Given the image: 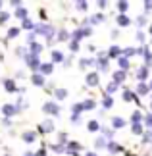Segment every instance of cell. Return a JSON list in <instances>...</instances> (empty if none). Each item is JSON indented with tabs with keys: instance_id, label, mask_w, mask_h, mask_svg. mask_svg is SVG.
Masks as SVG:
<instances>
[{
	"instance_id": "cell-1",
	"label": "cell",
	"mask_w": 152,
	"mask_h": 156,
	"mask_svg": "<svg viewBox=\"0 0 152 156\" xmlns=\"http://www.w3.org/2000/svg\"><path fill=\"white\" fill-rule=\"evenodd\" d=\"M35 35H42V37L46 39V43L48 44H52L54 43V35H56V29H54L52 25H48V23H37L35 25Z\"/></svg>"
},
{
	"instance_id": "cell-2",
	"label": "cell",
	"mask_w": 152,
	"mask_h": 156,
	"mask_svg": "<svg viewBox=\"0 0 152 156\" xmlns=\"http://www.w3.org/2000/svg\"><path fill=\"white\" fill-rule=\"evenodd\" d=\"M94 60H96L94 68L98 69L96 73H100V71H102V73H108V71H110V60L106 58V52H104V50H102V52H98V56H96Z\"/></svg>"
},
{
	"instance_id": "cell-3",
	"label": "cell",
	"mask_w": 152,
	"mask_h": 156,
	"mask_svg": "<svg viewBox=\"0 0 152 156\" xmlns=\"http://www.w3.org/2000/svg\"><path fill=\"white\" fill-rule=\"evenodd\" d=\"M42 112L48 114V116H52V118H60L62 108L58 106V102H54V100H46V102L42 104Z\"/></svg>"
},
{
	"instance_id": "cell-4",
	"label": "cell",
	"mask_w": 152,
	"mask_h": 156,
	"mask_svg": "<svg viewBox=\"0 0 152 156\" xmlns=\"http://www.w3.org/2000/svg\"><path fill=\"white\" fill-rule=\"evenodd\" d=\"M90 33H93L90 27H79V29H75L73 33H69V41H73V43H81L85 37H90Z\"/></svg>"
},
{
	"instance_id": "cell-5",
	"label": "cell",
	"mask_w": 152,
	"mask_h": 156,
	"mask_svg": "<svg viewBox=\"0 0 152 156\" xmlns=\"http://www.w3.org/2000/svg\"><path fill=\"white\" fill-rule=\"evenodd\" d=\"M23 60H25V66H27V68L31 69L33 73H37V71H39V66H41V60L37 56H33V54H29V52H27V56L23 58Z\"/></svg>"
},
{
	"instance_id": "cell-6",
	"label": "cell",
	"mask_w": 152,
	"mask_h": 156,
	"mask_svg": "<svg viewBox=\"0 0 152 156\" xmlns=\"http://www.w3.org/2000/svg\"><path fill=\"white\" fill-rule=\"evenodd\" d=\"M141 52H143L141 46H127V48H121V56L129 60L133 56H141Z\"/></svg>"
},
{
	"instance_id": "cell-7",
	"label": "cell",
	"mask_w": 152,
	"mask_h": 156,
	"mask_svg": "<svg viewBox=\"0 0 152 156\" xmlns=\"http://www.w3.org/2000/svg\"><path fill=\"white\" fill-rule=\"evenodd\" d=\"M0 112H2V116H4L6 119H10V118H14L16 114H19V112L16 110V106L12 104V102H6L2 108H0Z\"/></svg>"
},
{
	"instance_id": "cell-8",
	"label": "cell",
	"mask_w": 152,
	"mask_h": 156,
	"mask_svg": "<svg viewBox=\"0 0 152 156\" xmlns=\"http://www.w3.org/2000/svg\"><path fill=\"white\" fill-rule=\"evenodd\" d=\"M37 129H39V133L48 135V133H52V131H54V122H52V119H42Z\"/></svg>"
},
{
	"instance_id": "cell-9",
	"label": "cell",
	"mask_w": 152,
	"mask_h": 156,
	"mask_svg": "<svg viewBox=\"0 0 152 156\" xmlns=\"http://www.w3.org/2000/svg\"><path fill=\"white\" fill-rule=\"evenodd\" d=\"M148 71H150V68H147V66H141L139 69H135L137 81H139V83H147V79H148Z\"/></svg>"
},
{
	"instance_id": "cell-10",
	"label": "cell",
	"mask_w": 152,
	"mask_h": 156,
	"mask_svg": "<svg viewBox=\"0 0 152 156\" xmlns=\"http://www.w3.org/2000/svg\"><path fill=\"white\" fill-rule=\"evenodd\" d=\"M64 60H65V56H64L62 50L54 48V50L50 52V64H64Z\"/></svg>"
},
{
	"instance_id": "cell-11",
	"label": "cell",
	"mask_w": 152,
	"mask_h": 156,
	"mask_svg": "<svg viewBox=\"0 0 152 156\" xmlns=\"http://www.w3.org/2000/svg\"><path fill=\"white\" fill-rule=\"evenodd\" d=\"M85 81H87V85L89 87H96L100 83V75L96 73V71H89L87 77H85Z\"/></svg>"
},
{
	"instance_id": "cell-12",
	"label": "cell",
	"mask_w": 152,
	"mask_h": 156,
	"mask_svg": "<svg viewBox=\"0 0 152 156\" xmlns=\"http://www.w3.org/2000/svg\"><path fill=\"white\" fill-rule=\"evenodd\" d=\"M119 56H121V48H119L118 44H112L110 48L106 50V58L108 60H118Z\"/></svg>"
},
{
	"instance_id": "cell-13",
	"label": "cell",
	"mask_w": 152,
	"mask_h": 156,
	"mask_svg": "<svg viewBox=\"0 0 152 156\" xmlns=\"http://www.w3.org/2000/svg\"><path fill=\"white\" fill-rule=\"evenodd\" d=\"M54 71V64H50V62H42L41 66H39V71L37 73H41L42 77H46V75H50Z\"/></svg>"
},
{
	"instance_id": "cell-14",
	"label": "cell",
	"mask_w": 152,
	"mask_h": 156,
	"mask_svg": "<svg viewBox=\"0 0 152 156\" xmlns=\"http://www.w3.org/2000/svg\"><path fill=\"white\" fill-rule=\"evenodd\" d=\"M131 21L133 20L129 16H125V14H118V17H115V25H118V27H129Z\"/></svg>"
},
{
	"instance_id": "cell-15",
	"label": "cell",
	"mask_w": 152,
	"mask_h": 156,
	"mask_svg": "<svg viewBox=\"0 0 152 156\" xmlns=\"http://www.w3.org/2000/svg\"><path fill=\"white\" fill-rule=\"evenodd\" d=\"M141 48H143L141 56L144 58V64H143V66H147V68H150V66H152V52H150V48H148L147 44H144V46H141Z\"/></svg>"
},
{
	"instance_id": "cell-16",
	"label": "cell",
	"mask_w": 152,
	"mask_h": 156,
	"mask_svg": "<svg viewBox=\"0 0 152 156\" xmlns=\"http://www.w3.org/2000/svg\"><path fill=\"white\" fill-rule=\"evenodd\" d=\"M133 93H135L137 97H147V94H150L147 83H137V85H135V91H133Z\"/></svg>"
},
{
	"instance_id": "cell-17",
	"label": "cell",
	"mask_w": 152,
	"mask_h": 156,
	"mask_svg": "<svg viewBox=\"0 0 152 156\" xmlns=\"http://www.w3.org/2000/svg\"><path fill=\"white\" fill-rule=\"evenodd\" d=\"M115 62H118V69H119V71H125V73H127V71H129V68H131V62H129V60H127V58L119 56L118 60H115Z\"/></svg>"
},
{
	"instance_id": "cell-18",
	"label": "cell",
	"mask_w": 152,
	"mask_h": 156,
	"mask_svg": "<svg viewBox=\"0 0 152 156\" xmlns=\"http://www.w3.org/2000/svg\"><path fill=\"white\" fill-rule=\"evenodd\" d=\"M125 125H127V122H125L123 118H119V116H114V118H112V129H114V131L123 129Z\"/></svg>"
},
{
	"instance_id": "cell-19",
	"label": "cell",
	"mask_w": 152,
	"mask_h": 156,
	"mask_svg": "<svg viewBox=\"0 0 152 156\" xmlns=\"http://www.w3.org/2000/svg\"><path fill=\"white\" fill-rule=\"evenodd\" d=\"M31 83L35 87H44L46 85V77H42L41 73H31Z\"/></svg>"
},
{
	"instance_id": "cell-20",
	"label": "cell",
	"mask_w": 152,
	"mask_h": 156,
	"mask_svg": "<svg viewBox=\"0 0 152 156\" xmlns=\"http://www.w3.org/2000/svg\"><path fill=\"white\" fill-rule=\"evenodd\" d=\"M112 77H114V83H115V85H121V83H125V79H127V73H125V71H119V69H115L114 73H112Z\"/></svg>"
},
{
	"instance_id": "cell-21",
	"label": "cell",
	"mask_w": 152,
	"mask_h": 156,
	"mask_svg": "<svg viewBox=\"0 0 152 156\" xmlns=\"http://www.w3.org/2000/svg\"><path fill=\"white\" fill-rule=\"evenodd\" d=\"M121 98L125 100V102H133V100H135V102L139 104V97L133 91H129V89H123V94H121Z\"/></svg>"
},
{
	"instance_id": "cell-22",
	"label": "cell",
	"mask_w": 152,
	"mask_h": 156,
	"mask_svg": "<svg viewBox=\"0 0 152 156\" xmlns=\"http://www.w3.org/2000/svg\"><path fill=\"white\" fill-rule=\"evenodd\" d=\"M106 151L110 152V154H118V152H121L123 148H121V145L119 143H115V141H108V145H106Z\"/></svg>"
},
{
	"instance_id": "cell-23",
	"label": "cell",
	"mask_w": 152,
	"mask_h": 156,
	"mask_svg": "<svg viewBox=\"0 0 152 156\" xmlns=\"http://www.w3.org/2000/svg\"><path fill=\"white\" fill-rule=\"evenodd\" d=\"M94 64H96V60H94V58H81V60H79V68H81V69L94 68Z\"/></svg>"
},
{
	"instance_id": "cell-24",
	"label": "cell",
	"mask_w": 152,
	"mask_h": 156,
	"mask_svg": "<svg viewBox=\"0 0 152 156\" xmlns=\"http://www.w3.org/2000/svg\"><path fill=\"white\" fill-rule=\"evenodd\" d=\"M42 50H44V46H42L41 43H33V44H29V48H27L29 54H33V56H37V58H39V54Z\"/></svg>"
},
{
	"instance_id": "cell-25",
	"label": "cell",
	"mask_w": 152,
	"mask_h": 156,
	"mask_svg": "<svg viewBox=\"0 0 152 156\" xmlns=\"http://www.w3.org/2000/svg\"><path fill=\"white\" fill-rule=\"evenodd\" d=\"M14 16L17 17V20H25V17H29V12H27V6H19V8H16L14 12Z\"/></svg>"
},
{
	"instance_id": "cell-26",
	"label": "cell",
	"mask_w": 152,
	"mask_h": 156,
	"mask_svg": "<svg viewBox=\"0 0 152 156\" xmlns=\"http://www.w3.org/2000/svg\"><path fill=\"white\" fill-rule=\"evenodd\" d=\"M2 83H4V89H6L8 93H12V94L17 93V85H16V81H14V79H4Z\"/></svg>"
},
{
	"instance_id": "cell-27",
	"label": "cell",
	"mask_w": 152,
	"mask_h": 156,
	"mask_svg": "<svg viewBox=\"0 0 152 156\" xmlns=\"http://www.w3.org/2000/svg\"><path fill=\"white\" fill-rule=\"evenodd\" d=\"M100 137H104V139L106 141H114V133H115V131L112 129V127H102V125H100Z\"/></svg>"
},
{
	"instance_id": "cell-28",
	"label": "cell",
	"mask_w": 152,
	"mask_h": 156,
	"mask_svg": "<svg viewBox=\"0 0 152 156\" xmlns=\"http://www.w3.org/2000/svg\"><path fill=\"white\" fill-rule=\"evenodd\" d=\"M135 25L139 27V31H143V27H147V25H148V20H147V16H144V14L137 16V17H135Z\"/></svg>"
},
{
	"instance_id": "cell-29",
	"label": "cell",
	"mask_w": 152,
	"mask_h": 156,
	"mask_svg": "<svg viewBox=\"0 0 152 156\" xmlns=\"http://www.w3.org/2000/svg\"><path fill=\"white\" fill-rule=\"evenodd\" d=\"M35 25H37V23H35L33 20H29V17H25V20L21 21V27H19V29H25V31H29V33H31V31H35Z\"/></svg>"
},
{
	"instance_id": "cell-30",
	"label": "cell",
	"mask_w": 152,
	"mask_h": 156,
	"mask_svg": "<svg viewBox=\"0 0 152 156\" xmlns=\"http://www.w3.org/2000/svg\"><path fill=\"white\" fill-rule=\"evenodd\" d=\"M54 39H56L58 43H68V41H69V31H68V29H60L58 37H54Z\"/></svg>"
},
{
	"instance_id": "cell-31",
	"label": "cell",
	"mask_w": 152,
	"mask_h": 156,
	"mask_svg": "<svg viewBox=\"0 0 152 156\" xmlns=\"http://www.w3.org/2000/svg\"><path fill=\"white\" fill-rule=\"evenodd\" d=\"M102 110H110V108L114 106V98L110 97V94H104V97H102Z\"/></svg>"
},
{
	"instance_id": "cell-32",
	"label": "cell",
	"mask_w": 152,
	"mask_h": 156,
	"mask_svg": "<svg viewBox=\"0 0 152 156\" xmlns=\"http://www.w3.org/2000/svg\"><path fill=\"white\" fill-rule=\"evenodd\" d=\"M81 106H83V112L94 110V108H96V100H93V98H85L83 102H81Z\"/></svg>"
},
{
	"instance_id": "cell-33",
	"label": "cell",
	"mask_w": 152,
	"mask_h": 156,
	"mask_svg": "<svg viewBox=\"0 0 152 156\" xmlns=\"http://www.w3.org/2000/svg\"><path fill=\"white\" fill-rule=\"evenodd\" d=\"M129 2H127V0H118V2H115V8H118V12L119 14H125L127 10H129Z\"/></svg>"
},
{
	"instance_id": "cell-34",
	"label": "cell",
	"mask_w": 152,
	"mask_h": 156,
	"mask_svg": "<svg viewBox=\"0 0 152 156\" xmlns=\"http://www.w3.org/2000/svg\"><path fill=\"white\" fill-rule=\"evenodd\" d=\"M87 131H89V133H96V131H100V123L96 122V119H89V123H87Z\"/></svg>"
},
{
	"instance_id": "cell-35",
	"label": "cell",
	"mask_w": 152,
	"mask_h": 156,
	"mask_svg": "<svg viewBox=\"0 0 152 156\" xmlns=\"http://www.w3.org/2000/svg\"><path fill=\"white\" fill-rule=\"evenodd\" d=\"M106 145H108V141L104 139V137H96V139H94V148H96V151H104Z\"/></svg>"
},
{
	"instance_id": "cell-36",
	"label": "cell",
	"mask_w": 152,
	"mask_h": 156,
	"mask_svg": "<svg viewBox=\"0 0 152 156\" xmlns=\"http://www.w3.org/2000/svg\"><path fill=\"white\" fill-rule=\"evenodd\" d=\"M21 139L25 143H35L37 141V133H35V131H25V133L21 135Z\"/></svg>"
},
{
	"instance_id": "cell-37",
	"label": "cell",
	"mask_w": 152,
	"mask_h": 156,
	"mask_svg": "<svg viewBox=\"0 0 152 156\" xmlns=\"http://www.w3.org/2000/svg\"><path fill=\"white\" fill-rule=\"evenodd\" d=\"M141 122H143V112L141 110H135V112L131 114V125L133 123H141Z\"/></svg>"
},
{
	"instance_id": "cell-38",
	"label": "cell",
	"mask_w": 152,
	"mask_h": 156,
	"mask_svg": "<svg viewBox=\"0 0 152 156\" xmlns=\"http://www.w3.org/2000/svg\"><path fill=\"white\" fill-rule=\"evenodd\" d=\"M50 151H52V152H56V154H64V152H65V145L54 143V145H50Z\"/></svg>"
},
{
	"instance_id": "cell-39",
	"label": "cell",
	"mask_w": 152,
	"mask_h": 156,
	"mask_svg": "<svg viewBox=\"0 0 152 156\" xmlns=\"http://www.w3.org/2000/svg\"><path fill=\"white\" fill-rule=\"evenodd\" d=\"M54 94H56V98L58 100H64V98H68V89H62V87H60V89H56V91H54Z\"/></svg>"
},
{
	"instance_id": "cell-40",
	"label": "cell",
	"mask_w": 152,
	"mask_h": 156,
	"mask_svg": "<svg viewBox=\"0 0 152 156\" xmlns=\"http://www.w3.org/2000/svg\"><path fill=\"white\" fill-rule=\"evenodd\" d=\"M131 133H133V135H143V133H144L143 123H133V125H131Z\"/></svg>"
},
{
	"instance_id": "cell-41",
	"label": "cell",
	"mask_w": 152,
	"mask_h": 156,
	"mask_svg": "<svg viewBox=\"0 0 152 156\" xmlns=\"http://www.w3.org/2000/svg\"><path fill=\"white\" fill-rule=\"evenodd\" d=\"M143 127L152 129V112H150V114H147V116H143Z\"/></svg>"
},
{
	"instance_id": "cell-42",
	"label": "cell",
	"mask_w": 152,
	"mask_h": 156,
	"mask_svg": "<svg viewBox=\"0 0 152 156\" xmlns=\"http://www.w3.org/2000/svg\"><path fill=\"white\" fill-rule=\"evenodd\" d=\"M83 114V106L81 102H75L73 106H71V116H81Z\"/></svg>"
},
{
	"instance_id": "cell-43",
	"label": "cell",
	"mask_w": 152,
	"mask_h": 156,
	"mask_svg": "<svg viewBox=\"0 0 152 156\" xmlns=\"http://www.w3.org/2000/svg\"><path fill=\"white\" fill-rule=\"evenodd\" d=\"M118 89H119V85H115L114 81H110V83L106 85V94H110V97H112V94H114L115 91H118Z\"/></svg>"
},
{
	"instance_id": "cell-44",
	"label": "cell",
	"mask_w": 152,
	"mask_h": 156,
	"mask_svg": "<svg viewBox=\"0 0 152 156\" xmlns=\"http://www.w3.org/2000/svg\"><path fill=\"white\" fill-rule=\"evenodd\" d=\"M75 8L79 12H87L89 10V2H85V0H79V2H75Z\"/></svg>"
},
{
	"instance_id": "cell-45",
	"label": "cell",
	"mask_w": 152,
	"mask_h": 156,
	"mask_svg": "<svg viewBox=\"0 0 152 156\" xmlns=\"http://www.w3.org/2000/svg\"><path fill=\"white\" fill-rule=\"evenodd\" d=\"M19 31H21L19 27H10L8 29V39H16L17 35H19Z\"/></svg>"
},
{
	"instance_id": "cell-46",
	"label": "cell",
	"mask_w": 152,
	"mask_h": 156,
	"mask_svg": "<svg viewBox=\"0 0 152 156\" xmlns=\"http://www.w3.org/2000/svg\"><path fill=\"white\" fill-rule=\"evenodd\" d=\"M135 37H137L139 43H141V46H144V41H147V33H144V31H137Z\"/></svg>"
},
{
	"instance_id": "cell-47",
	"label": "cell",
	"mask_w": 152,
	"mask_h": 156,
	"mask_svg": "<svg viewBox=\"0 0 152 156\" xmlns=\"http://www.w3.org/2000/svg\"><path fill=\"white\" fill-rule=\"evenodd\" d=\"M16 56H17V58H25V56H27V48H23V46L16 48Z\"/></svg>"
},
{
	"instance_id": "cell-48",
	"label": "cell",
	"mask_w": 152,
	"mask_h": 156,
	"mask_svg": "<svg viewBox=\"0 0 152 156\" xmlns=\"http://www.w3.org/2000/svg\"><path fill=\"white\" fill-rule=\"evenodd\" d=\"M79 43H73V41H69V50H71V54H75V52H79Z\"/></svg>"
},
{
	"instance_id": "cell-49",
	"label": "cell",
	"mask_w": 152,
	"mask_h": 156,
	"mask_svg": "<svg viewBox=\"0 0 152 156\" xmlns=\"http://www.w3.org/2000/svg\"><path fill=\"white\" fill-rule=\"evenodd\" d=\"M33 43H37V35H35V31H31L27 35V44H33Z\"/></svg>"
},
{
	"instance_id": "cell-50",
	"label": "cell",
	"mask_w": 152,
	"mask_h": 156,
	"mask_svg": "<svg viewBox=\"0 0 152 156\" xmlns=\"http://www.w3.org/2000/svg\"><path fill=\"white\" fill-rule=\"evenodd\" d=\"M150 133H148V131L147 129H144V133H143V145H150Z\"/></svg>"
},
{
	"instance_id": "cell-51",
	"label": "cell",
	"mask_w": 152,
	"mask_h": 156,
	"mask_svg": "<svg viewBox=\"0 0 152 156\" xmlns=\"http://www.w3.org/2000/svg\"><path fill=\"white\" fill-rule=\"evenodd\" d=\"M8 20H10V14H8V12H0V25L6 23Z\"/></svg>"
},
{
	"instance_id": "cell-52",
	"label": "cell",
	"mask_w": 152,
	"mask_h": 156,
	"mask_svg": "<svg viewBox=\"0 0 152 156\" xmlns=\"http://www.w3.org/2000/svg\"><path fill=\"white\" fill-rule=\"evenodd\" d=\"M10 6H12V8H19V6H23V2H21V0H12Z\"/></svg>"
},
{
	"instance_id": "cell-53",
	"label": "cell",
	"mask_w": 152,
	"mask_h": 156,
	"mask_svg": "<svg viewBox=\"0 0 152 156\" xmlns=\"http://www.w3.org/2000/svg\"><path fill=\"white\" fill-rule=\"evenodd\" d=\"M143 6H144V12H152V2H150V0L143 2Z\"/></svg>"
},
{
	"instance_id": "cell-54",
	"label": "cell",
	"mask_w": 152,
	"mask_h": 156,
	"mask_svg": "<svg viewBox=\"0 0 152 156\" xmlns=\"http://www.w3.org/2000/svg\"><path fill=\"white\" fill-rule=\"evenodd\" d=\"M33 156H46V148L42 147V148H39L37 152H33Z\"/></svg>"
},
{
	"instance_id": "cell-55",
	"label": "cell",
	"mask_w": 152,
	"mask_h": 156,
	"mask_svg": "<svg viewBox=\"0 0 152 156\" xmlns=\"http://www.w3.org/2000/svg\"><path fill=\"white\" fill-rule=\"evenodd\" d=\"M96 6H98L100 10H104L106 6H108V2H106V0H98V2H96Z\"/></svg>"
},
{
	"instance_id": "cell-56",
	"label": "cell",
	"mask_w": 152,
	"mask_h": 156,
	"mask_svg": "<svg viewBox=\"0 0 152 156\" xmlns=\"http://www.w3.org/2000/svg\"><path fill=\"white\" fill-rule=\"evenodd\" d=\"M69 119H71V123H79L81 122V116H71Z\"/></svg>"
},
{
	"instance_id": "cell-57",
	"label": "cell",
	"mask_w": 152,
	"mask_h": 156,
	"mask_svg": "<svg viewBox=\"0 0 152 156\" xmlns=\"http://www.w3.org/2000/svg\"><path fill=\"white\" fill-rule=\"evenodd\" d=\"M85 156H98V154L93 152V151H87V152H85Z\"/></svg>"
},
{
	"instance_id": "cell-58",
	"label": "cell",
	"mask_w": 152,
	"mask_h": 156,
	"mask_svg": "<svg viewBox=\"0 0 152 156\" xmlns=\"http://www.w3.org/2000/svg\"><path fill=\"white\" fill-rule=\"evenodd\" d=\"M118 35H119L118 29H114V31H112V39H118Z\"/></svg>"
},
{
	"instance_id": "cell-59",
	"label": "cell",
	"mask_w": 152,
	"mask_h": 156,
	"mask_svg": "<svg viewBox=\"0 0 152 156\" xmlns=\"http://www.w3.org/2000/svg\"><path fill=\"white\" fill-rule=\"evenodd\" d=\"M147 85H148V93L152 94V79H150V83H147Z\"/></svg>"
},
{
	"instance_id": "cell-60",
	"label": "cell",
	"mask_w": 152,
	"mask_h": 156,
	"mask_svg": "<svg viewBox=\"0 0 152 156\" xmlns=\"http://www.w3.org/2000/svg\"><path fill=\"white\" fill-rule=\"evenodd\" d=\"M23 156H33V152H23Z\"/></svg>"
},
{
	"instance_id": "cell-61",
	"label": "cell",
	"mask_w": 152,
	"mask_h": 156,
	"mask_svg": "<svg viewBox=\"0 0 152 156\" xmlns=\"http://www.w3.org/2000/svg\"><path fill=\"white\" fill-rule=\"evenodd\" d=\"M148 33L152 35V23H150V25H148Z\"/></svg>"
},
{
	"instance_id": "cell-62",
	"label": "cell",
	"mask_w": 152,
	"mask_h": 156,
	"mask_svg": "<svg viewBox=\"0 0 152 156\" xmlns=\"http://www.w3.org/2000/svg\"><path fill=\"white\" fill-rule=\"evenodd\" d=\"M2 6H4V2H2V0H0V12H2Z\"/></svg>"
},
{
	"instance_id": "cell-63",
	"label": "cell",
	"mask_w": 152,
	"mask_h": 156,
	"mask_svg": "<svg viewBox=\"0 0 152 156\" xmlns=\"http://www.w3.org/2000/svg\"><path fill=\"white\" fill-rule=\"evenodd\" d=\"M6 156H10V154H6Z\"/></svg>"
}]
</instances>
